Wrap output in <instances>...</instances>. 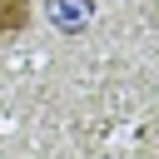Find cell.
I'll return each instance as SVG.
<instances>
[{
  "label": "cell",
  "instance_id": "1",
  "mask_svg": "<svg viewBox=\"0 0 159 159\" xmlns=\"http://www.w3.org/2000/svg\"><path fill=\"white\" fill-rule=\"evenodd\" d=\"M30 25H35V5L30 0H0V45L25 35Z\"/></svg>",
  "mask_w": 159,
  "mask_h": 159
}]
</instances>
